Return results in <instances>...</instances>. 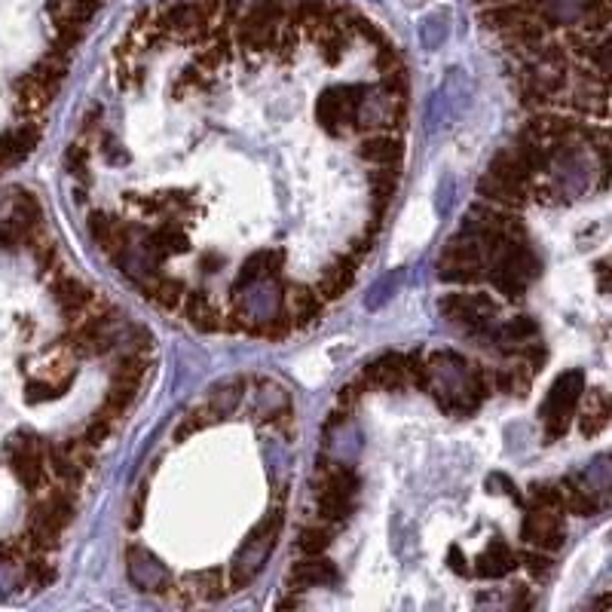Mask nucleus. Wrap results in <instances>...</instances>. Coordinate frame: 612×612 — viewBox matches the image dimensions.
I'll list each match as a JSON object with an SVG mask.
<instances>
[{
  "label": "nucleus",
  "instance_id": "nucleus-1",
  "mask_svg": "<svg viewBox=\"0 0 612 612\" xmlns=\"http://www.w3.org/2000/svg\"><path fill=\"white\" fill-rule=\"evenodd\" d=\"M438 279L450 285H481L487 279V261L478 239L466 230L450 236L438 254Z\"/></svg>",
  "mask_w": 612,
  "mask_h": 612
},
{
  "label": "nucleus",
  "instance_id": "nucleus-2",
  "mask_svg": "<svg viewBox=\"0 0 612 612\" xmlns=\"http://www.w3.org/2000/svg\"><path fill=\"white\" fill-rule=\"evenodd\" d=\"M279 533H282V512H270L258 527L248 533L245 545L236 551L233 567H230V588L233 591H239V588L254 582V576H258L261 567H264V560L276 548Z\"/></svg>",
  "mask_w": 612,
  "mask_h": 612
},
{
  "label": "nucleus",
  "instance_id": "nucleus-3",
  "mask_svg": "<svg viewBox=\"0 0 612 612\" xmlns=\"http://www.w3.org/2000/svg\"><path fill=\"white\" fill-rule=\"evenodd\" d=\"M438 310L453 328L466 331L469 337H487L493 331L499 303L484 291H469V294L456 291V294H444L438 300Z\"/></svg>",
  "mask_w": 612,
  "mask_h": 612
},
{
  "label": "nucleus",
  "instance_id": "nucleus-4",
  "mask_svg": "<svg viewBox=\"0 0 612 612\" xmlns=\"http://www.w3.org/2000/svg\"><path fill=\"white\" fill-rule=\"evenodd\" d=\"M582 392H585V377L579 371H567L554 380V386L548 389L542 401V411H539L548 441H557L567 435L579 404H582Z\"/></svg>",
  "mask_w": 612,
  "mask_h": 612
},
{
  "label": "nucleus",
  "instance_id": "nucleus-5",
  "mask_svg": "<svg viewBox=\"0 0 612 612\" xmlns=\"http://www.w3.org/2000/svg\"><path fill=\"white\" fill-rule=\"evenodd\" d=\"M368 95V86L362 83H346V86H331L319 95L316 101V120L328 135H343L349 126L359 123L362 101Z\"/></svg>",
  "mask_w": 612,
  "mask_h": 612
},
{
  "label": "nucleus",
  "instance_id": "nucleus-6",
  "mask_svg": "<svg viewBox=\"0 0 612 612\" xmlns=\"http://www.w3.org/2000/svg\"><path fill=\"white\" fill-rule=\"evenodd\" d=\"M10 469L16 475V481L28 490V493H40L46 487V463H43V438H37L34 432H19L7 441L4 447Z\"/></svg>",
  "mask_w": 612,
  "mask_h": 612
},
{
  "label": "nucleus",
  "instance_id": "nucleus-7",
  "mask_svg": "<svg viewBox=\"0 0 612 612\" xmlns=\"http://www.w3.org/2000/svg\"><path fill=\"white\" fill-rule=\"evenodd\" d=\"M89 236L92 242L108 254L111 261H123L135 245V227L123 218H114L108 212H92L89 215Z\"/></svg>",
  "mask_w": 612,
  "mask_h": 612
},
{
  "label": "nucleus",
  "instance_id": "nucleus-8",
  "mask_svg": "<svg viewBox=\"0 0 612 612\" xmlns=\"http://www.w3.org/2000/svg\"><path fill=\"white\" fill-rule=\"evenodd\" d=\"M74 515H77L74 490L65 484H56V487H43V493L31 502L28 521H37V524H46V527L65 533V527L74 521Z\"/></svg>",
  "mask_w": 612,
  "mask_h": 612
},
{
  "label": "nucleus",
  "instance_id": "nucleus-9",
  "mask_svg": "<svg viewBox=\"0 0 612 612\" xmlns=\"http://www.w3.org/2000/svg\"><path fill=\"white\" fill-rule=\"evenodd\" d=\"M521 539L539 551H557L564 548L567 542V524L560 512H551V508H530L524 524H521Z\"/></svg>",
  "mask_w": 612,
  "mask_h": 612
},
{
  "label": "nucleus",
  "instance_id": "nucleus-10",
  "mask_svg": "<svg viewBox=\"0 0 612 612\" xmlns=\"http://www.w3.org/2000/svg\"><path fill=\"white\" fill-rule=\"evenodd\" d=\"M126 564H129L132 582H135L141 591L166 594V588L172 585V576H169V570L160 564V557L150 554V551L141 548V545H129V548H126Z\"/></svg>",
  "mask_w": 612,
  "mask_h": 612
},
{
  "label": "nucleus",
  "instance_id": "nucleus-11",
  "mask_svg": "<svg viewBox=\"0 0 612 612\" xmlns=\"http://www.w3.org/2000/svg\"><path fill=\"white\" fill-rule=\"evenodd\" d=\"M285 313L291 316L294 328H310L322 319L325 313V300L316 294L313 285H303V282H294L285 288Z\"/></svg>",
  "mask_w": 612,
  "mask_h": 612
},
{
  "label": "nucleus",
  "instance_id": "nucleus-12",
  "mask_svg": "<svg viewBox=\"0 0 612 612\" xmlns=\"http://www.w3.org/2000/svg\"><path fill=\"white\" fill-rule=\"evenodd\" d=\"M285 264V251L282 248H261L254 251L251 258H245V264L239 267V276L233 282V294H239L242 288H251L264 279H276L282 273Z\"/></svg>",
  "mask_w": 612,
  "mask_h": 612
},
{
  "label": "nucleus",
  "instance_id": "nucleus-13",
  "mask_svg": "<svg viewBox=\"0 0 612 612\" xmlns=\"http://www.w3.org/2000/svg\"><path fill=\"white\" fill-rule=\"evenodd\" d=\"M53 300H56V306L62 310V316H65L68 322H74L77 316L86 313V306L95 300V291H92L83 279H77V276L56 273V276H53Z\"/></svg>",
  "mask_w": 612,
  "mask_h": 612
},
{
  "label": "nucleus",
  "instance_id": "nucleus-14",
  "mask_svg": "<svg viewBox=\"0 0 612 612\" xmlns=\"http://www.w3.org/2000/svg\"><path fill=\"white\" fill-rule=\"evenodd\" d=\"M285 582H288V591H310V588L334 585L337 567L331 564V560H325L322 554H316V557L303 554V560H297V564L288 570Z\"/></svg>",
  "mask_w": 612,
  "mask_h": 612
},
{
  "label": "nucleus",
  "instance_id": "nucleus-15",
  "mask_svg": "<svg viewBox=\"0 0 612 612\" xmlns=\"http://www.w3.org/2000/svg\"><path fill=\"white\" fill-rule=\"evenodd\" d=\"M144 251L150 254V264H153V267H160L166 258H172V254H184V251H190V236L184 233L181 224L166 221V224H160L153 233H147V239H144Z\"/></svg>",
  "mask_w": 612,
  "mask_h": 612
},
{
  "label": "nucleus",
  "instance_id": "nucleus-16",
  "mask_svg": "<svg viewBox=\"0 0 612 612\" xmlns=\"http://www.w3.org/2000/svg\"><path fill=\"white\" fill-rule=\"evenodd\" d=\"M355 270H359V261L349 258V254H340L337 261H331V264L325 267V273H322L319 282L313 285L316 294L325 300V306L334 303V300H340V297L352 288V282H355Z\"/></svg>",
  "mask_w": 612,
  "mask_h": 612
},
{
  "label": "nucleus",
  "instance_id": "nucleus-17",
  "mask_svg": "<svg viewBox=\"0 0 612 612\" xmlns=\"http://www.w3.org/2000/svg\"><path fill=\"white\" fill-rule=\"evenodd\" d=\"M478 193L484 202H490V206H499V209H512V212H521L527 202H530V193L527 187L521 184H512V181H505V178H496L490 172L481 175L478 181Z\"/></svg>",
  "mask_w": 612,
  "mask_h": 612
},
{
  "label": "nucleus",
  "instance_id": "nucleus-18",
  "mask_svg": "<svg viewBox=\"0 0 612 612\" xmlns=\"http://www.w3.org/2000/svg\"><path fill=\"white\" fill-rule=\"evenodd\" d=\"M40 144V126L37 123H22L16 129H7L0 135V169H10L22 163L28 153Z\"/></svg>",
  "mask_w": 612,
  "mask_h": 612
},
{
  "label": "nucleus",
  "instance_id": "nucleus-19",
  "mask_svg": "<svg viewBox=\"0 0 612 612\" xmlns=\"http://www.w3.org/2000/svg\"><path fill=\"white\" fill-rule=\"evenodd\" d=\"M359 157L371 166H401L404 157V141L386 129V132H371L368 138H362L359 144Z\"/></svg>",
  "mask_w": 612,
  "mask_h": 612
},
{
  "label": "nucleus",
  "instance_id": "nucleus-20",
  "mask_svg": "<svg viewBox=\"0 0 612 612\" xmlns=\"http://www.w3.org/2000/svg\"><path fill=\"white\" fill-rule=\"evenodd\" d=\"M365 380L383 392H401L407 389V374H404V355L401 352H383L380 359L365 365Z\"/></svg>",
  "mask_w": 612,
  "mask_h": 612
},
{
  "label": "nucleus",
  "instance_id": "nucleus-21",
  "mask_svg": "<svg viewBox=\"0 0 612 612\" xmlns=\"http://www.w3.org/2000/svg\"><path fill=\"white\" fill-rule=\"evenodd\" d=\"M515 570H518V551L502 539H493L490 548H484L481 557L475 560V573L481 579H502Z\"/></svg>",
  "mask_w": 612,
  "mask_h": 612
},
{
  "label": "nucleus",
  "instance_id": "nucleus-22",
  "mask_svg": "<svg viewBox=\"0 0 612 612\" xmlns=\"http://www.w3.org/2000/svg\"><path fill=\"white\" fill-rule=\"evenodd\" d=\"M141 285V294L150 297L153 303L160 306V310L166 313H175L181 310V303H184V294H187V285L181 279H169V276H157V273H147V279H138Z\"/></svg>",
  "mask_w": 612,
  "mask_h": 612
},
{
  "label": "nucleus",
  "instance_id": "nucleus-23",
  "mask_svg": "<svg viewBox=\"0 0 612 612\" xmlns=\"http://www.w3.org/2000/svg\"><path fill=\"white\" fill-rule=\"evenodd\" d=\"M181 310L187 322L199 331H224V313H218V306L206 291H187Z\"/></svg>",
  "mask_w": 612,
  "mask_h": 612
},
{
  "label": "nucleus",
  "instance_id": "nucleus-24",
  "mask_svg": "<svg viewBox=\"0 0 612 612\" xmlns=\"http://www.w3.org/2000/svg\"><path fill=\"white\" fill-rule=\"evenodd\" d=\"M512 153L524 163V169H527L530 175H536V178L545 175L548 166H551V150H548V144H545L536 132H530V129H524V132L515 138Z\"/></svg>",
  "mask_w": 612,
  "mask_h": 612
},
{
  "label": "nucleus",
  "instance_id": "nucleus-25",
  "mask_svg": "<svg viewBox=\"0 0 612 612\" xmlns=\"http://www.w3.org/2000/svg\"><path fill=\"white\" fill-rule=\"evenodd\" d=\"M13 95H16V114L25 120H37L49 108V101H53V95H49L31 74L13 83Z\"/></svg>",
  "mask_w": 612,
  "mask_h": 612
},
{
  "label": "nucleus",
  "instance_id": "nucleus-26",
  "mask_svg": "<svg viewBox=\"0 0 612 612\" xmlns=\"http://www.w3.org/2000/svg\"><path fill=\"white\" fill-rule=\"evenodd\" d=\"M582 398H585V407H582V411H576L579 414V432L585 438H597L609 426V417H612L609 398H606L603 389H591L588 395L582 392Z\"/></svg>",
  "mask_w": 612,
  "mask_h": 612
},
{
  "label": "nucleus",
  "instance_id": "nucleus-27",
  "mask_svg": "<svg viewBox=\"0 0 612 612\" xmlns=\"http://www.w3.org/2000/svg\"><path fill=\"white\" fill-rule=\"evenodd\" d=\"M398 181H401V166H377L371 175H368V184H371V206H374V215L377 221L386 218L392 199L398 193Z\"/></svg>",
  "mask_w": 612,
  "mask_h": 612
},
{
  "label": "nucleus",
  "instance_id": "nucleus-28",
  "mask_svg": "<svg viewBox=\"0 0 612 612\" xmlns=\"http://www.w3.org/2000/svg\"><path fill=\"white\" fill-rule=\"evenodd\" d=\"M560 487V499H564V512L567 515H576V518H591L600 512V502L597 496L576 478H564L557 484Z\"/></svg>",
  "mask_w": 612,
  "mask_h": 612
},
{
  "label": "nucleus",
  "instance_id": "nucleus-29",
  "mask_svg": "<svg viewBox=\"0 0 612 612\" xmlns=\"http://www.w3.org/2000/svg\"><path fill=\"white\" fill-rule=\"evenodd\" d=\"M28 74H31L49 95H56L59 86H62L65 77H68V56L59 53V49H49V53H46Z\"/></svg>",
  "mask_w": 612,
  "mask_h": 612
},
{
  "label": "nucleus",
  "instance_id": "nucleus-30",
  "mask_svg": "<svg viewBox=\"0 0 612 612\" xmlns=\"http://www.w3.org/2000/svg\"><path fill=\"white\" fill-rule=\"evenodd\" d=\"M101 7V0H49V19L56 25H86Z\"/></svg>",
  "mask_w": 612,
  "mask_h": 612
},
{
  "label": "nucleus",
  "instance_id": "nucleus-31",
  "mask_svg": "<svg viewBox=\"0 0 612 612\" xmlns=\"http://www.w3.org/2000/svg\"><path fill=\"white\" fill-rule=\"evenodd\" d=\"M316 46H319V53H322V59H325V65H331V68H337L340 62H343V56H346V49H349V31L346 28H340V25H334V22H328L316 37Z\"/></svg>",
  "mask_w": 612,
  "mask_h": 612
},
{
  "label": "nucleus",
  "instance_id": "nucleus-32",
  "mask_svg": "<svg viewBox=\"0 0 612 612\" xmlns=\"http://www.w3.org/2000/svg\"><path fill=\"white\" fill-rule=\"evenodd\" d=\"M490 334H493V340L499 343L502 352H512V355H515V349H518L521 343L539 337V328H536V322H533L530 316H518L515 322H508V325H502L499 331H490Z\"/></svg>",
  "mask_w": 612,
  "mask_h": 612
},
{
  "label": "nucleus",
  "instance_id": "nucleus-33",
  "mask_svg": "<svg viewBox=\"0 0 612 612\" xmlns=\"http://www.w3.org/2000/svg\"><path fill=\"white\" fill-rule=\"evenodd\" d=\"M487 172H490V175H496V178H505V181H512V184H521V187H527V190H530V184H533V178H536V175H530V172L524 169V163H521V160L515 157V153H512V147L499 150L496 157L490 160Z\"/></svg>",
  "mask_w": 612,
  "mask_h": 612
},
{
  "label": "nucleus",
  "instance_id": "nucleus-34",
  "mask_svg": "<svg viewBox=\"0 0 612 612\" xmlns=\"http://www.w3.org/2000/svg\"><path fill=\"white\" fill-rule=\"evenodd\" d=\"M187 588L193 591L196 600H218L227 594V576L224 570H199L187 576Z\"/></svg>",
  "mask_w": 612,
  "mask_h": 612
},
{
  "label": "nucleus",
  "instance_id": "nucleus-35",
  "mask_svg": "<svg viewBox=\"0 0 612 612\" xmlns=\"http://www.w3.org/2000/svg\"><path fill=\"white\" fill-rule=\"evenodd\" d=\"M22 576H25V582L34 585V588H49V585L56 582V567L49 564L46 554L34 551V554H28V557L22 560Z\"/></svg>",
  "mask_w": 612,
  "mask_h": 612
},
{
  "label": "nucleus",
  "instance_id": "nucleus-36",
  "mask_svg": "<svg viewBox=\"0 0 612 612\" xmlns=\"http://www.w3.org/2000/svg\"><path fill=\"white\" fill-rule=\"evenodd\" d=\"M331 548V527L328 524H310L297 533V551L306 554V557H316V554H325Z\"/></svg>",
  "mask_w": 612,
  "mask_h": 612
},
{
  "label": "nucleus",
  "instance_id": "nucleus-37",
  "mask_svg": "<svg viewBox=\"0 0 612 612\" xmlns=\"http://www.w3.org/2000/svg\"><path fill=\"white\" fill-rule=\"evenodd\" d=\"M490 380H493V389H496V392H505V395L524 398V395L530 392V374H524V368H499V371H490Z\"/></svg>",
  "mask_w": 612,
  "mask_h": 612
},
{
  "label": "nucleus",
  "instance_id": "nucleus-38",
  "mask_svg": "<svg viewBox=\"0 0 612 612\" xmlns=\"http://www.w3.org/2000/svg\"><path fill=\"white\" fill-rule=\"evenodd\" d=\"M221 417L212 411V404L206 401V404H199V407H193V411L178 423V429H175V441H187L190 435H196V432H202L206 426H212V423H218Z\"/></svg>",
  "mask_w": 612,
  "mask_h": 612
},
{
  "label": "nucleus",
  "instance_id": "nucleus-39",
  "mask_svg": "<svg viewBox=\"0 0 612 612\" xmlns=\"http://www.w3.org/2000/svg\"><path fill=\"white\" fill-rule=\"evenodd\" d=\"M242 389H245V380H242V377H236V380H227V383L215 386V389H212V398H209L212 411H215L218 417L230 414L233 407L239 404V398H242Z\"/></svg>",
  "mask_w": 612,
  "mask_h": 612
},
{
  "label": "nucleus",
  "instance_id": "nucleus-40",
  "mask_svg": "<svg viewBox=\"0 0 612 612\" xmlns=\"http://www.w3.org/2000/svg\"><path fill=\"white\" fill-rule=\"evenodd\" d=\"M404 374H407V386H417L423 392L432 389V368L426 365V352L423 349L404 355Z\"/></svg>",
  "mask_w": 612,
  "mask_h": 612
},
{
  "label": "nucleus",
  "instance_id": "nucleus-41",
  "mask_svg": "<svg viewBox=\"0 0 612 612\" xmlns=\"http://www.w3.org/2000/svg\"><path fill=\"white\" fill-rule=\"evenodd\" d=\"M530 496H533V505H536V508H551V512L564 515V499H560V487H557V484L539 481V484L530 487Z\"/></svg>",
  "mask_w": 612,
  "mask_h": 612
},
{
  "label": "nucleus",
  "instance_id": "nucleus-42",
  "mask_svg": "<svg viewBox=\"0 0 612 612\" xmlns=\"http://www.w3.org/2000/svg\"><path fill=\"white\" fill-rule=\"evenodd\" d=\"M365 392H371V383L365 380V374H359L355 380H349V383L340 386V392H337V404L343 407V411H352V407L365 398Z\"/></svg>",
  "mask_w": 612,
  "mask_h": 612
},
{
  "label": "nucleus",
  "instance_id": "nucleus-43",
  "mask_svg": "<svg viewBox=\"0 0 612 612\" xmlns=\"http://www.w3.org/2000/svg\"><path fill=\"white\" fill-rule=\"evenodd\" d=\"M114 426H117L114 420H108L105 414H98V411H95V417H92V420L86 423V429H83V435H80V438H83L86 444L98 447V444H105V441L111 438Z\"/></svg>",
  "mask_w": 612,
  "mask_h": 612
},
{
  "label": "nucleus",
  "instance_id": "nucleus-44",
  "mask_svg": "<svg viewBox=\"0 0 612 612\" xmlns=\"http://www.w3.org/2000/svg\"><path fill=\"white\" fill-rule=\"evenodd\" d=\"M80 40H83V25H56V31H53V49H59V53H65V56L74 53Z\"/></svg>",
  "mask_w": 612,
  "mask_h": 612
},
{
  "label": "nucleus",
  "instance_id": "nucleus-45",
  "mask_svg": "<svg viewBox=\"0 0 612 612\" xmlns=\"http://www.w3.org/2000/svg\"><path fill=\"white\" fill-rule=\"evenodd\" d=\"M518 567H524L530 576H536V579H545L548 573H551V557H548V551H524V554H518Z\"/></svg>",
  "mask_w": 612,
  "mask_h": 612
},
{
  "label": "nucleus",
  "instance_id": "nucleus-46",
  "mask_svg": "<svg viewBox=\"0 0 612 612\" xmlns=\"http://www.w3.org/2000/svg\"><path fill=\"white\" fill-rule=\"evenodd\" d=\"M59 444L71 453V459H74V463H77L83 472L92 469V463H95V447H92V444H86L83 438H65V441H59Z\"/></svg>",
  "mask_w": 612,
  "mask_h": 612
},
{
  "label": "nucleus",
  "instance_id": "nucleus-47",
  "mask_svg": "<svg viewBox=\"0 0 612 612\" xmlns=\"http://www.w3.org/2000/svg\"><path fill=\"white\" fill-rule=\"evenodd\" d=\"M65 163H68L71 175H77L80 181H86V175H89V147L80 144V141L71 144L68 153H65Z\"/></svg>",
  "mask_w": 612,
  "mask_h": 612
},
{
  "label": "nucleus",
  "instance_id": "nucleus-48",
  "mask_svg": "<svg viewBox=\"0 0 612 612\" xmlns=\"http://www.w3.org/2000/svg\"><path fill=\"white\" fill-rule=\"evenodd\" d=\"M65 389H68V386H53V383H43V380H28L25 398H28L31 404H40V401H49V398L65 395Z\"/></svg>",
  "mask_w": 612,
  "mask_h": 612
},
{
  "label": "nucleus",
  "instance_id": "nucleus-49",
  "mask_svg": "<svg viewBox=\"0 0 612 612\" xmlns=\"http://www.w3.org/2000/svg\"><path fill=\"white\" fill-rule=\"evenodd\" d=\"M371 248H374V233L365 230V236H359V239H352V242H349L346 254H349V258H355V261H362L365 254H371Z\"/></svg>",
  "mask_w": 612,
  "mask_h": 612
},
{
  "label": "nucleus",
  "instance_id": "nucleus-50",
  "mask_svg": "<svg viewBox=\"0 0 612 612\" xmlns=\"http://www.w3.org/2000/svg\"><path fill=\"white\" fill-rule=\"evenodd\" d=\"M447 560H450V570H453V573H459V576H469L466 557H463V551H459V545H450V551H447Z\"/></svg>",
  "mask_w": 612,
  "mask_h": 612
},
{
  "label": "nucleus",
  "instance_id": "nucleus-51",
  "mask_svg": "<svg viewBox=\"0 0 612 612\" xmlns=\"http://www.w3.org/2000/svg\"><path fill=\"white\" fill-rule=\"evenodd\" d=\"M202 270H206V273H215L221 264H224V258H221V254H202Z\"/></svg>",
  "mask_w": 612,
  "mask_h": 612
},
{
  "label": "nucleus",
  "instance_id": "nucleus-52",
  "mask_svg": "<svg viewBox=\"0 0 612 612\" xmlns=\"http://www.w3.org/2000/svg\"><path fill=\"white\" fill-rule=\"evenodd\" d=\"M291 606H303V597H300V591H297V594L291 591L288 597H282V600H279V609H291Z\"/></svg>",
  "mask_w": 612,
  "mask_h": 612
}]
</instances>
